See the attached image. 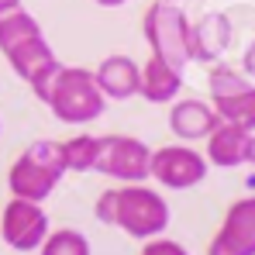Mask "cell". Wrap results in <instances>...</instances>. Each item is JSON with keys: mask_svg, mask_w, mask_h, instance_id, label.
Returning a JSON list of instances; mask_svg holds the SVG:
<instances>
[{"mask_svg": "<svg viewBox=\"0 0 255 255\" xmlns=\"http://www.w3.org/2000/svg\"><path fill=\"white\" fill-rule=\"evenodd\" d=\"M93 214L100 224L125 231L128 238L148 242L155 235L169 231L172 211L166 197L145 183H114L111 190H104L93 204Z\"/></svg>", "mask_w": 255, "mask_h": 255, "instance_id": "obj_1", "label": "cell"}, {"mask_svg": "<svg viewBox=\"0 0 255 255\" xmlns=\"http://www.w3.org/2000/svg\"><path fill=\"white\" fill-rule=\"evenodd\" d=\"M66 179V162H62V141L38 138L31 141L7 169V190L17 200H35L42 204L55 193V186Z\"/></svg>", "mask_w": 255, "mask_h": 255, "instance_id": "obj_2", "label": "cell"}, {"mask_svg": "<svg viewBox=\"0 0 255 255\" xmlns=\"http://www.w3.org/2000/svg\"><path fill=\"white\" fill-rule=\"evenodd\" d=\"M45 107L62 125H90V121H100L104 118L107 97L100 93V86L93 80V69L66 66L62 62L55 83H52L48 97H45Z\"/></svg>", "mask_w": 255, "mask_h": 255, "instance_id": "obj_3", "label": "cell"}, {"mask_svg": "<svg viewBox=\"0 0 255 255\" xmlns=\"http://www.w3.org/2000/svg\"><path fill=\"white\" fill-rule=\"evenodd\" d=\"M141 35L148 52L176 69H186L190 62V17L179 10V3H148L141 14Z\"/></svg>", "mask_w": 255, "mask_h": 255, "instance_id": "obj_4", "label": "cell"}, {"mask_svg": "<svg viewBox=\"0 0 255 255\" xmlns=\"http://www.w3.org/2000/svg\"><path fill=\"white\" fill-rule=\"evenodd\" d=\"M152 148L134 134H104L97 138V162L93 169L114 183H145L148 179Z\"/></svg>", "mask_w": 255, "mask_h": 255, "instance_id": "obj_5", "label": "cell"}, {"mask_svg": "<svg viewBox=\"0 0 255 255\" xmlns=\"http://www.w3.org/2000/svg\"><path fill=\"white\" fill-rule=\"evenodd\" d=\"M211 162L200 148H190L186 141H172L162 148H152L148 179H155L162 190H193L207 179Z\"/></svg>", "mask_w": 255, "mask_h": 255, "instance_id": "obj_6", "label": "cell"}, {"mask_svg": "<svg viewBox=\"0 0 255 255\" xmlns=\"http://www.w3.org/2000/svg\"><path fill=\"white\" fill-rule=\"evenodd\" d=\"M48 231H52V224H48V214H45L42 204L17 200V197H10V204H3L0 238H3L7 249H14V252H38Z\"/></svg>", "mask_w": 255, "mask_h": 255, "instance_id": "obj_7", "label": "cell"}, {"mask_svg": "<svg viewBox=\"0 0 255 255\" xmlns=\"http://www.w3.org/2000/svg\"><path fill=\"white\" fill-rule=\"evenodd\" d=\"M3 59L10 62V69L17 73V80H24V83L31 86V93L45 104L48 90H52L59 69H62V62H59V55L52 52L48 38H45V35H35V38L21 42L17 48H10Z\"/></svg>", "mask_w": 255, "mask_h": 255, "instance_id": "obj_8", "label": "cell"}, {"mask_svg": "<svg viewBox=\"0 0 255 255\" xmlns=\"http://www.w3.org/2000/svg\"><path fill=\"white\" fill-rule=\"evenodd\" d=\"M207 255H255V197H242L224 211Z\"/></svg>", "mask_w": 255, "mask_h": 255, "instance_id": "obj_9", "label": "cell"}, {"mask_svg": "<svg viewBox=\"0 0 255 255\" xmlns=\"http://www.w3.org/2000/svg\"><path fill=\"white\" fill-rule=\"evenodd\" d=\"M231 38H235V28H231V17L221 14V10H211L204 14L200 21L190 24V62H221L224 52L231 48Z\"/></svg>", "mask_w": 255, "mask_h": 255, "instance_id": "obj_10", "label": "cell"}, {"mask_svg": "<svg viewBox=\"0 0 255 255\" xmlns=\"http://www.w3.org/2000/svg\"><path fill=\"white\" fill-rule=\"evenodd\" d=\"M217 125H221V118L214 114L211 100H197V97H176V100H172L169 131L179 141H186V145L204 141Z\"/></svg>", "mask_w": 255, "mask_h": 255, "instance_id": "obj_11", "label": "cell"}, {"mask_svg": "<svg viewBox=\"0 0 255 255\" xmlns=\"http://www.w3.org/2000/svg\"><path fill=\"white\" fill-rule=\"evenodd\" d=\"M249 138H252V131L221 121L204 138V145H207L204 148V159L211 166H217V169H238V166L249 162Z\"/></svg>", "mask_w": 255, "mask_h": 255, "instance_id": "obj_12", "label": "cell"}, {"mask_svg": "<svg viewBox=\"0 0 255 255\" xmlns=\"http://www.w3.org/2000/svg\"><path fill=\"white\" fill-rule=\"evenodd\" d=\"M179 93H183V69L148 55L138 69V97L162 107V104H172Z\"/></svg>", "mask_w": 255, "mask_h": 255, "instance_id": "obj_13", "label": "cell"}, {"mask_svg": "<svg viewBox=\"0 0 255 255\" xmlns=\"http://www.w3.org/2000/svg\"><path fill=\"white\" fill-rule=\"evenodd\" d=\"M138 62L131 55H107L93 69V80L107 100H131L138 97Z\"/></svg>", "mask_w": 255, "mask_h": 255, "instance_id": "obj_14", "label": "cell"}, {"mask_svg": "<svg viewBox=\"0 0 255 255\" xmlns=\"http://www.w3.org/2000/svg\"><path fill=\"white\" fill-rule=\"evenodd\" d=\"M211 107L224 125H238L245 131H255V83H245L242 90L224 93V97H214Z\"/></svg>", "mask_w": 255, "mask_h": 255, "instance_id": "obj_15", "label": "cell"}, {"mask_svg": "<svg viewBox=\"0 0 255 255\" xmlns=\"http://www.w3.org/2000/svg\"><path fill=\"white\" fill-rule=\"evenodd\" d=\"M35 35H45V31H42V24H38V17L31 10H24V3L0 10V52L3 55L10 48H17L21 42L35 38Z\"/></svg>", "mask_w": 255, "mask_h": 255, "instance_id": "obj_16", "label": "cell"}, {"mask_svg": "<svg viewBox=\"0 0 255 255\" xmlns=\"http://www.w3.org/2000/svg\"><path fill=\"white\" fill-rule=\"evenodd\" d=\"M38 255H93L90 249V238L76 228H59V231H48L42 242Z\"/></svg>", "mask_w": 255, "mask_h": 255, "instance_id": "obj_17", "label": "cell"}, {"mask_svg": "<svg viewBox=\"0 0 255 255\" xmlns=\"http://www.w3.org/2000/svg\"><path fill=\"white\" fill-rule=\"evenodd\" d=\"M62 162L66 172H86L97 162V134H73L62 141Z\"/></svg>", "mask_w": 255, "mask_h": 255, "instance_id": "obj_18", "label": "cell"}, {"mask_svg": "<svg viewBox=\"0 0 255 255\" xmlns=\"http://www.w3.org/2000/svg\"><path fill=\"white\" fill-rule=\"evenodd\" d=\"M141 255H190L186 245H179L176 238H166V235H155L141 245Z\"/></svg>", "mask_w": 255, "mask_h": 255, "instance_id": "obj_19", "label": "cell"}, {"mask_svg": "<svg viewBox=\"0 0 255 255\" xmlns=\"http://www.w3.org/2000/svg\"><path fill=\"white\" fill-rule=\"evenodd\" d=\"M242 73H245V76H249V80L255 83V38L249 42V48H245V55H242Z\"/></svg>", "mask_w": 255, "mask_h": 255, "instance_id": "obj_20", "label": "cell"}, {"mask_svg": "<svg viewBox=\"0 0 255 255\" xmlns=\"http://www.w3.org/2000/svg\"><path fill=\"white\" fill-rule=\"evenodd\" d=\"M93 3H97V7H125L128 0H93Z\"/></svg>", "mask_w": 255, "mask_h": 255, "instance_id": "obj_21", "label": "cell"}, {"mask_svg": "<svg viewBox=\"0 0 255 255\" xmlns=\"http://www.w3.org/2000/svg\"><path fill=\"white\" fill-rule=\"evenodd\" d=\"M245 166H255V131H252V138H249V162Z\"/></svg>", "mask_w": 255, "mask_h": 255, "instance_id": "obj_22", "label": "cell"}, {"mask_svg": "<svg viewBox=\"0 0 255 255\" xmlns=\"http://www.w3.org/2000/svg\"><path fill=\"white\" fill-rule=\"evenodd\" d=\"M17 3H24V0H0V10H7V7H17Z\"/></svg>", "mask_w": 255, "mask_h": 255, "instance_id": "obj_23", "label": "cell"}, {"mask_svg": "<svg viewBox=\"0 0 255 255\" xmlns=\"http://www.w3.org/2000/svg\"><path fill=\"white\" fill-rule=\"evenodd\" d=\"M159 3H179V0H159Z\"/></svg>", "mask_w": 255, "mask_h": 255, "instance_id": "obj_24", "label": "cell"}, {"mask_svg": "<svg viewBox=\"0 0 255 255\" xmlns=\"http://www.w3.org/2000/svg\"><path fill=\"white\" fill-rule=\"evenodd\" d=\"M0 131H3V125H0Z\"/></svg>", "mask_w": 255, "mask_h": 255, "instance_id": "obj_25", "label": "cell"}]
</instances>
